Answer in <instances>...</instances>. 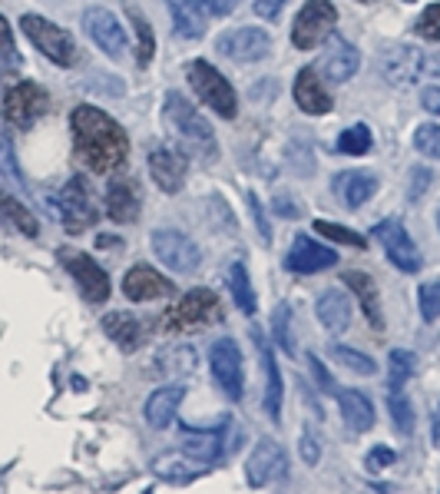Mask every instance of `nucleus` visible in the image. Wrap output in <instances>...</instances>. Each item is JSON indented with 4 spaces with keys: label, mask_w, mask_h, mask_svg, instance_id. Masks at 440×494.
Wrapping results in <instances>:
<instances>
[{
    "label": "nucleus",
    "mask_w": 440,
    "mask_h": 494,
    "mask_svg": "<svg viewBox=\"0 0 440 494\" xmlns=\"http://www.w3.org/2000/svg\"><path fill=\"white\" fill-rule=\"evenodd\" d=\"M70 130H73V150L77 160L93 173H113L126 163L129 156V140H126L123 126L116 123L110 113L90 107H77L70 113Z\"/></svg>",
    "instance_id": "obj_1"
},
{
    "label": "nucleus",
    "mask_w": 440,
    "mask_h": 494,
    "mask_svg": "<svg viewBox=\"0 0 440 494\" xmlns=\"http://www.w3.org/2000/svg\"><path fill=\"white\" fill-rule=\"evenodd\" d=\"M163 117H166V126H169L176 136H182V140L189 143V150L199 156V160L212 163V160L219 156V140H215V130H212V123L202 117L199 110L192 107V103L182 97V93H176V90H169V93H166Z\"/></svg>",
    "instance_id": "obj_2"
},
{
    "label": "nucleus",
    "mask_w": 440,
    "mask_h": 494,
    "mask_svg": "<svg viewBox=\"0 0 440 494\" xmlns=\"http://www.w3.org/2000/svg\"><path fill=\"white\" fill-rule=\"evenodd\" d=\"M381 73L394 87H414L421 80H440V53L414 44H391L378 53Z\"/></svg>",
    "instance_id": "obj_3"
},
{
    "label": "nucleus",
    "mask_w": 440,
    "mask_h": 494,
    "mask_svg": "<svg viewBox=\"0 0 440 494\" xmlns=\"http://www.w3.org/2000/svg\"><path fill=\"white\" fill-rule=\"evenodd\" d=\"M182 451L192 458V461H209V465H219L222 458L232 455L235 448H239L242 435L239 428H235V421L232 418H222L215 428H189L182 425Z\"/></svg>",
    "instance_id": "obj_4"
},
{
    "label": "nucleus",
    "mask_w": 440,
    "mask_h": 494,
    "mask_svg": "<svg viewBox=\"0 0 440 494\" xmlns=\"http://www.w3.org/2000/svg\"><path fill=\"white\" fill-rule=\"evenodd\" d=\"M186 77H189L192 90L199 93V100L209 110H215L222 120H235L239 117V97L219 70L212 67L209 60H189L186 63Z\"/></svg>",
    "instance_id": "obj_5"
},
{
    "label": "nucleus",
    "mask_w": 440,
    "mask_h": 494,
    "mask_svg": "<svg viewBox=\"0 0 440 494\" xmlns=\"http://www.w3.org/2000/svg\"><path fill=\"white\" fill-rule=\"evenodd\" d=\"M20 30H24V37H27L50 63H57V67H70L73 57H77V47H73L70 34L63 27H57L53 20L40 17V14H24V17H20Z\"/></svg>",
    "instance_id": "obj_6"
},
{
    "label": "nucleus",
    "mask_w": 440,
    "mask_h": 494,
    "mask_svg": "<svg viewBox=\"0 0 440 494\" xmlns=\"http://www.w3.org/2000/svg\"><path fill=\"white\" fill-rule=\"evenodd\" d=\"M338 27V10L331 0H308L301 14L295 17L292 27V44L298 50H315L318 44H325Z\"/></svg>",
    "instance_id": "obj_7"
},
{
    "label": "nucleus",
    "mask_w": 440,
    "mask_h": 494,
    "mask_svg": "<svg viewBox=\"0 0 440 494\" xmlns=\"http://www.w3.org/2000/svg\"><path fill=\"white\" fill-rule=\"evenodd\" d=\"M209 369L212 378L219 382V388L232 402H239L245 392V369H242V349L235 339H215L209 349Z\"/></svg>",
    "instance_id": "obj_8"
},
{
    "label": "nucleus",
    "mask_w": 440,
    "mask_h": 494,
    "mask_svg": "<svg viewBox=\"0 0 440 494\" xmlns=\"http://www.w3.org/2000/svg\"><path fill=\"white\" fill-rule=\"evenodd\" d=\"M371 236L378 239V243H381L384 256H387V262H391V266H397V269L407 272V276L421 272V266H424L421 252H417L414 239L407 236V229L401 226V219H381V223H374Z\"/></svg>",
    "instance_id": "obj_9"
},
{
    "label": "nucleus",
    "mask_w": 440,
    "mask_h": 494,
    "mask_svg": "<svg viewBox=\"0 0 440 494\" xmlns=\"http://www.w3.org/2000/svg\"><path fill=\"white\" fill-rule=\"evenodd\" d=\"M47 107H50L47 90L37 87L33 80H24L17 87H10L7 97H4V117H7L10 126H17V130H30V126L47 113Z\"/></svg>",
    "instance_id": "obj_10"
},
{
    "label": "nucleus",
    "mask_w": 440,
    "mask_h": 494,
    "mask_svg": "<svg viewBox=\"0 0 440 494\" xmlns=\"http://www.w3.org/2000/svg\"><path fill=\"white\" fill-rule=\"evenodd\" d=\"M219 309V299L212 289H192L182 295V302H176L173 309L163 315V329L166 332H192L206 325V322L215 315Z\"/></svg>",
    "instance_id": "obj_11"
},
{
    "label": "nucleus",
    "mask_w": 440,
    "mask_h": 494,
    "mask_svg": "<svg viewBox=\"0 0 440 494\" xmlns=\"http://www.w3.org/2000/svg\"><path fill=\"white\" fill-rule=\"evenodd\" d=\"M60 262H63V269L73 276L80 295H83L90 305H100V302L110 299V276L96 266V259H90L87 252L60 249Z\"/></svg>",
    "instance_id": "obj_12"
},
{
    "label": "nucleus",
    "mask_w": 440,
    "mask_h": 494,
    "mask_svg": "<svg viewBox=\"0 0 440 494\" xmlns=\"http://www.w3.org/2000/svg\"><path fill=\"white\" fill-rule=\"evenodd\" d=\"M153 252L156 259L163 262L166 269L173 272H196L202 262V249L192 243L189 236L173 229V226H163L153 233Z\"/></svg>",
    "instance_id": "obj_13"
},
{
    "label": "nucleus",
    "mask_w": 440,
    "mask_h": 494,
    "mask_svg": "<svg viewBox=\"0 0 440 494\" xmlns=\"http://www.w3.org/2000/svg\"><path fill=\"white\" fill-rule=\"evenodd\" d=\"M215 50L235 63H259L272 53V37L262 27H235L219 34Z\"/></svg>",
    "instance_id": "obj_14"
},
{
    "label": "nucleus",
    "mask_w": 440,
    "mask_h": 494,
    "mask_svg": "<svg viewBox=\"0 0 440 494\" xmlns=\"http://www.w3.org/2000/svg\"><path fill=\"white\" fill-rule=\"evenodd\" d=\"M57 209L70 233H83L90 223H96V206H93V196H90V186L83 176H73V179L60 189Z\"/></svg>",
    "instance_id": "obj_15"
},
{
    "label": "nucleus",
    "mask_w": 440,
    "mask_h": 494,
    "mask_svg": "<svg viewBox=\"0 0 440 494\" xmlns=\"http://www.w3.org/2000/svg\"><path fill=\"white\" fill-rule=\"evenodd\" d=\"M288 475V458H285V448L272 441V438H262L255 451L249 455L245 461V478H249L252 488H268L275 485V481H285Z\"/></svg>",
    "instance_id": "obj_16"
},
{
    "label": "nucleus",
    "mask_w": 440,
    "mask_h": 494,
    "mask_svg": "<svg viewBox=\"0 0 440 494\" xmlns=\"http://www.w3.org/2000/svg\"><path fill=\"white\" fill-rule=\"evenodd\" d=\"M146 166H149V176L153 183L163 189V193H179L182 183H186V153L182 150H173V146H153L146 153Z\"/></svg>",
    "instance_id": "obj_17"
},
{
    "label": "nucleus",
    "mask_w": 440,
    "mask_h": 494,
    "mask_svg": "<svg viewBox=\"0 0 440 494\" xmlns=\"http://www.w3.org/2000/svg\"><path fill=\"white\" fill-rule=\"evenodd\" d=\"M83 30H87V37L103 50L106 57H123V50H126L123 24L106 7H87V14H83Z\"/></svg>",
    "instance_id": "obj_18"
},
{
    "label": "nucleus",
    "mask_w": 440,
    "mask_h": 494,
    "mask_svg": "<svg viewBox=\"0 0 440 494\" xmlns=\"http://www.w3.org/2000/svg\"><path fill=\"white\" fill-rule=\"evenodd\" d=\"M176 286L166 279L163 272H156L146 262H136L133 269L123 276V295L129 302H153L159 295H173Z\"/></svg>",
    "instance_id": "obj_19"
},
{
    "label": "nucleus",
    "mask_w": 440,
    "mask_h": 494,
    "mask_svg": "<svg viewBox=\"0 0 440 494\" xmlns=\"http://www.w3.org/2000/svg\"><path fill=\"white\" fill-rule=\"evenodd\" d=\"M338 262V252L328 249V246L308 239V236H298L292 249L285 252V269L295 272V276H311V272L331 269Z\"/></svg>",
    "instance_id": "obj_20"
},
{
    "label": "nucleus",
    "mask_w": 440,
    "mask_h": 494,
    "mask_svg": "<svg viewBox=\"0 0 440 494\" xmlns=\"http://www.w3.org/2000/svg\"><path fill=\"white\" fill-rule=\"evenodd\" d=\"M361 67V50L354 47L351 40L331 34L325 47V57H321V73H325L331 83H348V80L358 73Z\"/></svg>",
    "instance_id": "obj_21"
},
{
    "label": "nucleus",
    "mask_w": 440,
    "mask_h": 494,
    "mask_svg": "<svg viewBox=\"0 0 440 494\" xmlns=\"http://www.w3.org/2000/svg\"><path fill=\"white\" fill-rule=\"evenodd\" d=\"M378 176L368 170H345L331 179V193L345 209H361L364 203H371V196H378Z\"/></svg>",
    "instance_id": "obj_22"
},
{
    "label": "nucleus",
    "mask_w": 440,
    "mask_h": 494,
    "mask_svg": "<svg viewBox=\"0 0 440 494\" xmlns=\"http://www.w3.org/2000/svg\"><path fill=\"white\" fill-rule=\"evenodd\" d=\"M295 103H298V110H301V113H308V117H325V113H331V107H335L331 93L321 87V80H318V73L311 67L298 70V77H295Z\"/></svg>",
    "instance_id": "obj_23"
},
{
    "label": "nucleus",
    "mask_w": 440,
    "mask_h": 494,
    "mask_svg": "<svg viewBox=\"0 0 440 494\" xmlns=\"http://www.w3.org/2000/svg\"><path fill=\"white\" fill-rule=\"evenodd\" d=\"M252 339H255V345H259L262 369H265V398H262V405H265V412H268L272 421H282V398H285V385H282V372H278L275 352L268 349V342L262 339V332L252 329Z\"/></svg>",
    "instance_id": "obj_24"
},
{
    "label": "nucleus",
    "mask_w": 440,
    "mask_h": 494,
    "mask_svg": "<svg viewBox=\"0 0 440 494\" xmlns=\"http://www.w3.org/2000/svg\"><path fill=\"white\" fill-rule=\"evenodd\" d=\"M169 17H173L176 37L182 40H199L209 27V14L202 7V0H166Z\"/></svg>",
    "instance_id": "obj_25"
},
{
    "label": "nucleus",
    "mask_w": 440,
    "mask_h": 494,
    "mask_svg": "<svg viewBox=\"0 0 440 494\" xmlns=\"http://www.w3.org/2000/svg\"><path fill=\"white\" fill-rule=\"evenodd\" d=\"M182 398H186V388H182V385H163V388H156L153 395L146 398V405H143V415H146V421H149V428L163 431V428L173 425L176 408H179Z\"/></svg>",
    "instance_id": "obj_26"
},
{
    "label": "nucleus",
    "mask_w": 440,
    "mask_h": 494,
    "mask_svg": "<svg viewBox=\"0 0 440 494\" xmlns=\"http://www.w3.org/2000/svg\"><path fill=\"white\" fill-rule=\"evenodd\" d=\"M106 213L113 223H136L139 219V189L133 179H113L106 189Z\"/></svg>",
    "instance_id": "obj_27"
},
{
    "label": "nucleus",
    "mask_w": 440,
    "mask_h": 494,
    "mask_svg": "<svg viewBox=\"0 0 440 494\" xmlns=\"http://www.w3.org/2000/svg\"><path fill=\"white\" fill-rule=\"evenodd\" d=\"M335 398H338V408H341V418H345L348 431L361 435V431H368V428L374 425V405L368 395L354 392V388H335Z\"/></svg>",
    "instance_id": "obj_28"
},
{
    "label": "nucleus",
    "mask_w": 440,
    "mask_h": 494,
    "mask_svg": "<svg viewBox=\"0 0 440 494\" xmlns=\"http://www.w3.org/2000/svg\"><path fill=\"white\" fill-rule=\"evenodd\" d=\"M345 279V286L348 289L361 299V309H364V319L371 322L374 329H384V319H381V295H378V286H374V279L368 276V272H358V269H351V272H345L341 276Z\"/></svg>",
    "instance_id": "obj_29"
},
{
    "label": "nucleus",
    "mask_w": 440,
    "mask_h": 494,
    "mask_svg": "<svg viewBox=\"0 0 440 494\" xmlns=\"http://www.w3.org/2000/svg\"><path fill=\"white\" fill-rule=\"evenodd\" d=\"M318 319H321V325H325L328 332H335V335L348 332V325H351V299L338 289L321 292V295H318Z\"/></svg>",
    "instance_id": "obj_30"
},
{
    "label": "nucleus",
    "mask_w": 440,
    "mask_h": 494,
    "mask_svg": "<svg viewBox=\"0 0 440 494\" xmlns=\"http://www.w3.org/2000/svg\"><path fill=\"white\" fill-rule=\"evenodd\" d=\"M103 332L123 352H136L139 345H143V339H146L143 325H139V322H136L129 312H110V315H103Z\"/></svg>",
    "instance_id": "obj_31"
},
{
    "label": "nucleus",
    "mask_w": 440,
    "mask_h": 494,
    "mask_svg": "<svg viewBox=\"0 0 440 494\" xmlns=\"http://www.w3.org/2000/svg\"><path fill=\"white\" fill-rule=\"evenodd\" d=\"M0 219L14 226V229H17L20 236H30V239H33V236L40 233L37 216L30 213L27 206H24L17 199V196H10L7 189H0Z\"/></svg>",
    "instance_id": "obj_32"
},
{
    "label": "nucleus",
    "mask_w": 440,
    "mask_h": 494,
    "mask_svg": "<svg viewBox=\"0 0 440 494\" xmlns=\"http://www.w3.org/2000/svg\"><path fill=\"white\" fill-rule=\"evenodd\" d=\"M153 475L163 478V481H176V485H189V481H199L206 475V468L189 465L182 455H159L153 458Z\"/></svg>",
    "instance_id": "obj_33"
},
{
    "label": "nucleus",
    "mask_w": 440,
    "mask_h": 494,
    "mask_svg": "<svg viewBox=\"0 0 440 494\" xmlns=\"http://www.w3.org/2000/svg\"><path fill=\"white\" fill-rule=\"evenodd\" d=\"M156 365H159V372H163L166 378H186L192 375V369H196V349L192 345H173V349H163L159 352V359H156Z\"/></svg>",
    "instance_id": "obj_34"
},
{
    "label": "nucleus",
    "mask_w": 440,
    "mask_h": 494,
    "mask_svg": "<svg viewBox=\"0 0 440 494\" xmlns=\"http://www.w3.org/2000/svg\"><path fill=\"white\" fill-rule=\"evenodd\" d=\"M229 292H232V299H235V305H239L245 315H255V305H259V302H255L249 272H245L242 262H232L229 266Z\"/></svg>",
    "instance_id": "obj_35"
},
{
    "label": "nucleus",
    "mask_w": 440,
    "mask_h": 494,
    "mask_svg": "<svg viewBox=\"0 0 440 494\" xmlns=\"http://www.w3.org/2000/svg\"><path fill=\"white\" fill-rule=\"evenodd\" d=\"M414 375V355L407 349H394L387 355V395H397L404 392V385L411 382Z\"/></svg>",
    "instance_id": "obj_36"
},
{
    "label": "nucleus",
    "mask_w": 440,
    "mask_h": 494,
    "mask_svg": "<svg viewBox=\"0 0 440 494\" xmlns=\"http://www.w3.org/2000/svg\"><path fill=\"white\" fill-rule=\"evenodd\" d=\"M371 146H374L371 126L354 123V126H348L345 133L338 136L335 150H338V153H345V156H364V153H371Z\"/></svg>",
    "instance_id": "obj_37"
},
{
    "label": "nucleus",
    "mask_w": 440,
    "mask_h": 494,
    "mask_svg": "<svg viewBox=\"0 0 440 494\" xmlns=\"http://www.w3.org/2000/svg\"><path fill=\"white\" fill-rule=\"evenodd\" d=\"M328 355H331V362H338V365H345L348 372H354V375H374V372H378V362H374L371 355H364V352L358 349H348V345H331Z\"/></svg>",
    "instance_id": "obj_38"
},
{
    "label": "nucleus",
    "mask_w": 440,
    "mask_h": 494,
    "mask_svg": "<svg viewBox=\"0 0 440 494\" xmlns=\"http://www.w3.org/2000/svg\"><path fill=\"white\" fill-rule=\"evenodd\" d=\"M126 14H129V20H133V27H136V37H139V50H136V60H139V67H149V60H153V53H156L153 27L146 24V17L136 7H129Z\"/></svg>",
    "instance_id": "obj_39"
},
{
    "label": "nucleus",
    "mask_w": 440,
    "mask_h": 494,
    "mask_svg": "<svg viewBox=\"0 0 440 494\" xmlns=\"http://www.w3.org/2000/svg\"><path fill=\"white\" fill-rule=\"evenodd\" d=\"M272 335L282 345L285 355H295V339H292V305L282 302L275 312H272Z\"/></svg>",
    "instance_id": "obj_40"
},
{
    "label": "nucleus",
    "mask_w": 440,
    "mask_h": 494,
    "mask_svg": "<svg viewBox=\"0 0 440 494\" xmlns=\"http://www.w3.org/2000/svg\"><path fill=\"white\" fill-rule=\"evenodd\" d=\"M315 233H321L325 239H331V243L354 246V249H364V246H368V239H364L361 233H351V229H345V226H338V223H328V219H315Z\"/></svg>",
    "instance_id": "obj_41"
},
{
    "label": "nucleus",
    "mask_w": 440,
    "mask_h": 494,
    "mask_svg": "<svg viewBox=\"0 0 440 494\" xmlns=\"http://www.w3.org/2000/svg\"><path fill=\"white\" fill-rule=\"evenodd\" d=\"M387 408H391V418H394L397 435H411V431H414V408H411V402L404 398V392L387 395Z\"/></svg>",
    "instance_id": "obj_42"
},
{
    "label": "nucleus",
    "mask_w": 440,
    "mask_h": 494,
    "mask_svg": "<svg viewBox=\"0 0 440 494\" xmlns=\"http://www.w3.org/2000/svg\"><path fill=\"white\" fill-rule=\"evenodd\" d=\"M414 150L431 160H440V123H424L414 130Z\"/></svg>",
    "instance_id": "obj_43"
},
{
    "label": "nucleus",
    "mask_w": 440,
    "mask_h": 494,
    "mask_svg": "<svg viewBox=\"0 0 440 494\" xmlns=\"http://www.w3.org/2000/svg\"><path fill=\"white\" fill-rule=\"evenodd\" d=\"M0 173L7 176L17 189L27 186V183H24V173H20V166H17V156H14V143H10L7 136H0Z\"/></svg>",
    "instance_id": "obj_44"
},
{
    "label": "nucleus",
    "mask_w": 440,
    "mask_h": 494,
    "mask_svg": "<svg viewBox=\"0 0 440 494\" xmlns=\"http://www.w3.org/2000/svg\"><path fill=\"white\" fill-rule=\"evenodd\" d=\"M417 302H421V315L427 322L440 319V282H424L421 292H417Z\"/></svg>",
    "instance_id": "obj_45"
},
{
    "label": "nucleus",
    "mask_w": 440,
    "mask_h": 494,
    "mask_svg": "<svg viewBox=\"0 0 440 494\" xmlns=\"http://www.w3.org/2000/svg\"><path fill=\"white\" fill-rule=\"evenodd\" d=\"M414 34L440 44V4H431V7L424 10L421 17H417V24H414Z\"/></svg>",
    "instance_id": "obj_46"
},
{
    "label": "nucleus",
    "mask_w": 440,
    "mask_h": 494,
    "mask_svg": "<svg viewBox=\"0 0 440 494\" xmlns=\"http://www.w3.org/2000/svg\"><path fill=\"white\" fill-rule=\"evenodd\" d=\"M394 461H397V451H394V448H387V445H378V448H371V451H368V458H364V468H368V471H384V468H391Z\"/></svg>",
    "instance_id": "obj_47"
},
{
    "label": "nucleus",
    "mask_w": 440,
    "mask_h": 494,
    "mask_svg": "<svg viewBox=\"0 0 440 494\" xmlns=\"http://www.w3.org/2000/svg\"><path fill=\"white\" fill-rule=\"evenodd\" d=\"M298 451H301V461H305L308 468H315L318 461H321V445H318V438L311 435V431H305V435H301V441H298Z\"/></svg>",
    "instance_id": "obj_48"
},
{
    "label": "nucleus",
    "mask_w": 440,
    "mask_h": 494,
    "mask_svg": "<svg viewBox=\"0 0 440 494\" xmlns=\"http://www.w3.org/2000/svg\"><path fill=\"white\" fill-rule=\"evenodd\" d=\"M249 209H252V219H255V226H259L262 243L272 246V226L265 223V209H262V199L255 193H249Z\"/></svg>",
    "instance_id": "obj_49"
},
{
    "label": "nucleus",
    "mask_w": 440,
    "mask_h": 494,
    "mask_svg": "<svg viewBox=\"0 0 440 494\" xmlns=\"http://www.w3.org/2000/svg\"><path fill=\"white\" fill-rule=\"evenodd\" d=\"M308 369H311V375H315V385L321 388V392H328V395H335V382H331V375L325 372L321 359H318V355H311V352H308Z\"/></svg>",
    "instance_id": "obj_50"
},
{
    "label": "nucleus",
    "mask_w": 440,
    "mask_h": 494,
    "mask_svg": "<svg viewBox=\"0 0 440 494\" xmlns=\"http://www.w3.org/2000/svg\"><path fill=\"white\" fill-rule=\"evenodd\" d=\"M0 57H10L14 63H20L17 50H14V37H10V24L0 14Z\"/></svg>",
    "instance_id": "obj_51"
},
{
    "label": "nucleus",
    "mask_w": 440,
    "mask_h": 494,
    "mask_svg": "<svg viewBox=\"0 0 440 494\" xmlns=\"http://www.w3.org/2000/svg\"><path fill=\"white\" fill-rule=\"evenodd\" d=\"M239 4H242V0H202V7H206L209 17H229Z\"/></svg>",
    "instance_id": "obj_52"
},
{
    "label": "nucleus",
    "mask_w": 440,
    "mask_h": 494,
    "mask_svg": "<svg viewBox=\"0 0 440 494\" xmlns=\"http://www.w3.org/2000/svg\"><path fill=\"white\" fill-rule=\"evenodd\" d=\"M285 4L288 0H255V14H259L262 20H278V14H282Z\"/></svg>",
    "instance_id": "obj_53"
},
{
    "label": "nucleus",
    "mask_w": 440,
    "mask_h": 494,
    "mask_svg": "<svg viewBox=\"0 0 440 494\" xmlns=\"http://www.w3.org/2000/svg\"><path fill=\"white\" fill-rule=\"evenodd\" d=\"M421 103L427 113H434V117H440V87H427L421 90Z\"/></svg>",
    "instance_id": "obj_54"
},
{
    "label": "nucleus",
    "mask_w": 440,
    "mask_h": 494,
    "mask_svg": "<svg viewBox=\"0 0 440 494\" xmlns=\"http://www.w3.org/2000/svg\"><path fill=\"white\" fill-rule=\"evenodd\" d=\"M414 173H417V183L411 179V199H421L424 186H427V179H431V173L424 170V166H414Z\"/></svg>",
    "instance_id": "obj_55"
},
{
    "label": "nucleus",
    "mask_w": 440,
    "mask_h": 494,
    "mask_svg": "<svg viewBox=\"0 0 440 494\" xmlns=\"http://www.w3.org/2000/svg\"><path fill=\"white\" fill-rule=\"evenodd\" d=\"M275 213H282V216H298L295 203H292V196H288V193H278L275 196Z\"/></svg>",
    "instance_id": "obj_56"
},
{
    "label": "nucleus",
    "mask_w": 440,
    "mask_h": 494,
    "mask_svg": "<svg viewBox=\"0 0 440 494\" xmlns=\"http://www.w3.org/2000/svg\"><path fill=\"white\" fill-rule=\"evenodd\" d=\"M431 435H434V445L440 448V405L434 408V428H431Z\"/></svg>",
    "instance_id": "obj_57"
},
{
    "label": "nucleus",
    "mask_w": 440,
    "mask_h": 494,
    "mask_svg": "<svg viewBox=\"0 0 440 494\" xmlns=\"http://www.w3.org/2000/svg\"><path fill=\"white\" fill-rule=\"evenodd\" d=\"M437 229H440V209H437Z\"/></svg>",
    "instance_id": "obj_58"
},
{
    "label": "nucleus",
    "mask_w": 440,
    "mask_h": 494,
    "mask_svg": "<svg viewBox=\"0 0 440 494\" xmlns=\"http://www.w3.org/2000/svg\"><path fill=\"white\" fill-rule=\"evenodd\" d=\"M407 4H414V0H407Z\"/></svg>",
    "instance_id": "obj_59"
}]
</instances>
